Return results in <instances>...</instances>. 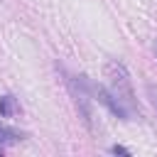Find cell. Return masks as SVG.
<instances>
[{
    "label": "cell",
    "mask_w": 157,
    "mask_h": 157,
    "mask_svg": "<svg viewBox=\"0 0 157 157\" xmlns=\"http://www.w3.org/2000/svg\"><path fill=\"white\" fill-rule=\"evenodd\" d=\"M105 78H108V91L120 101V105L132 115V113H140L137 108V98H135V91H132V78L125 69V64L120 61H108L105 64Z\"/></svg>",
    "instance_id": "1"
},
{
    "label": "cell",
    "mask_w": 157,
    "mask_h": 157,
    "mask_svg": "<svg viewBox=\"0 0 157 157\" xmlns=\"http://www.w3.org/2000/svg\"><path fill=\"white\" fill-rule=\"evenodd\" d=\"M88 88L93 91V96L98 98V103H101V105H105L113 115H118L120 120H130V113L120 105V101H118V98H115L105 86H101V83H88Z\"/></svg>",
    "instance_id": "2"
},
{
    "label": "cell",
    "mask_w": 157,
    "mask_h": 157,
    "mask_svg": "<svg viewBox=\"0 0 157 157\" xmlns=\"http://www.w3.org/2000/svg\"><path fill=\"white\" fill-rule=\"evenodd\" d=\"M22 137H25V135H22L20 130H15V128L0 123V147H5V145H15V142H20Z\"/></svg>",
    "instance_id": "3"
},
{
    "label": "cell",
    "mask_w": 157,
    "mask_h": 157,
    "mask_svg": "<svg viewBox=\"0 0 157 157\" xmlns=\"http://www.w3.org/2000/svg\"><path fill=\"white\" fill-rule=\"evenodd\" d=\"M17 113V103L12 96H2L0 98V115H15Z\"/></svg>",
    "instance_id": "4"
},
{
    "label": "cell",
    "mask_w": 157,
    "mask_h": 157,
    "mask_svg": "<svg viewBox=\"0 0 157 157\" xmlns=\"http://www.w3.org/2000/svg\"><path fill=\"white\" fill-rule=\"evenodd\" d=\"M147 93H150V101H152V105L157 108V86H152V83H150V86H147Z\"/></svg>",
    "instance_id": "5"
},
{
    "label": "cell",
    "mask_w": 157,
    "mask_h": 157,
    "mask_svg": "<svg viewBox=\"0 0 157 157\" xmlns=\"http://www.w3.org/2000/svg\"><path fill=\"white\" fill-rule=\"evenodd\" d=\"M110 152H113V155H130V150H128V147H123V145H113V147H110Z\"/></svg>",
    "instance_id": "6"
},
{
    "label": "cell",
    "mask_w": 157,
    "mask_h": 157,
    "mask_svg": "<svg viewBox=\"0 0 157 157\" xmlns=\"http://www.w3.org/2000/svg\"><path fill=\"white\" fill-rule=\"evenodd\" d=\"M155 54H157V42H155Z\"/></svg>",
    "instance_id": "7"
}]
</instances>
